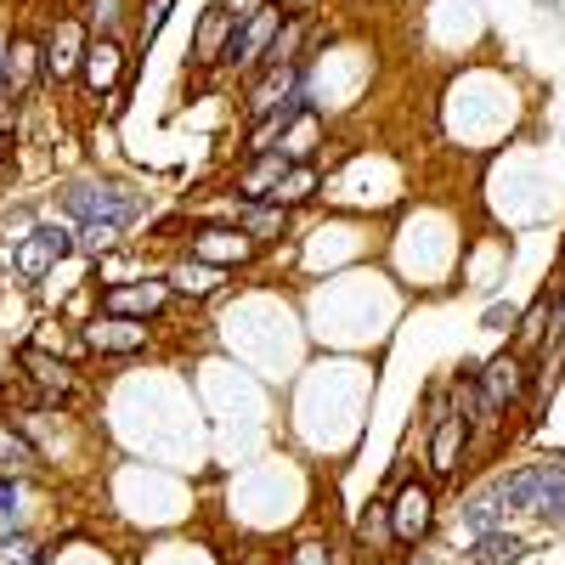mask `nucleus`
Masks as SVG:
<instances>
[{"instance_id": "obj_1", "label": "nucleus", "mask_w": 565, "mask_h": 565, "mask_svg": "<svg viewBox=\"0 0 565 565\" xmlns=\"http://www.w3.org/2000/svg\"><path fill=\"white\" fill-rule=\"evenodd\" d=\"M63 210L85 226V221H114V226H136L141 199L119 181H68L63 186Z\"/></svg>"}, {"instance_id": "obj_2", "label": "nucleus", "mask_w": 565, "mask_h": 565, "mask_svg": "<svg viewBox=\"0 0 565 565\" xmlns=\"http://www.w3.org/2000/svg\"><path fill=\"white\" fill-rule=\"evenodd\" d=\"M277 29H282V7L277 0H260L255 12H244L238 18V34H232V45H226V68H238V74H255L260 63H266V52H271V40H277Z\"/></svg>"}, {"instance_id": "obj_3", "label": "nucleus", "mask_w": 565, "mask_h": 565, "mask_svg": "<svg viewBox=\"0 0 565 565\" xmlns=\"http://www.w3.org/2000/svg\"><path fill=\"white\" fill-rule=\"evenodd\" d=\"M476 385H481L487 407H492L498 418H509V407H521V402H526V391H532V356L503 351V356L481 362V367H476Z\"/></svg>"}, {"instance_id": "obj_4", "label": "nucleus", "mask_w": 565, "mask_h": 565, "mask_svg": "<svg viewBox=\"0 0 565 565\" xmlns=\"http://www.w3.org/2000/svg\"><path fill=\"white\" fill-rule=\"evenodd\" d=\"M18 367H23V380L40 391V407H68L79 396V373L68 356H52V351H34L23 345L18 351Z\"/></svg>"}, {"instance_id": "obj_5", "label": "nucleus", "mask_w": 565, "mask_h": 565, "mask_svg": "<svg viewBox=\"0 0 565 565\" xmlns=\"http://www.w3.org/2000/svg\"><path fill=\"white\" fill-rule=\"evenodd\" d=\"M79 249V232H68V226H52V221H40L34 232H29V238L18 244V271L23 277H45V271H52L57 260H68Z\"/></svg>"}, {"instance_id": "obj_6", "label": "nucleus", "mask_w": 565, "mask_h": 565, "mask_svg": "<svg viewBox=\"0 0 565 565\" xmlns=\"http://www.w3.org/2000/svg\"><path fill=\"white\" fill-rule=\"evenodd\" d=\"M430 526H436V492L424 487V481H407V487L391 498V537L413 548V543L430 537Z\"/></svg>"}, {"instance_id": "obj_7", "label": "nucleus", "mask_w": 565, "mask_h": 565, "mask_svg": "<svg viewBox=\"0 0 565 565\" xmlns=\"http://www.w3.org/2000/svg\"><path fill=\"white\" fill-rule=\"evenodd\" d=\"M153 345V328L148 322H136V317H97L85 328V351H97V356H136V351H148Z\"/></svg>"}, {"instance_id": "obj_8", "label": "nucleus", "mask_w": 565, "mask_h": 565, "mask_svg": "<svg viewBox=\"0 0 565 565\" xmlns=\"http://www.w3.org/2000/svg\"><path fill=\"white\" fill-rule=\"evenodd\" d=\"M300 85H306V68H300V63H266V68L255 74V85H249V103H244V114L260 125L266 114H277L282 103H289Z\"/></svg>"}, {"instance_id": "obj_9", "label": "nucleus", "mask_w": 565, "mask_h": 565, "mask_svg": "<svg viewBox=\"0 0 565 565\" xmlns=\"http://www.w3.org/2000/svg\"><path fill=\"white\" fill-rule=\"evenodd\" d=\"M85 52H90V40H85V23L79 18H63L57 29H52V40L40 45V57H45V79H74L79 68H85Z\"/></svg>"}, {"instance_id": "obj_10", "label": "nucleus", "mask_w": 565, "mask_h": 565, "mask_svg": "<svg viewBox=\"0 0 565 565\" xmlns=\"http://www.w3.org/2000/svg\"><path fill=\"white\" fill-rule=\"evenodd\" d=\"M164 306H170V282H114V289H103V311L108 317L153 322Z\"/></svg>"}, {"instance_id": "obj_11", "label": "nucleus", "mask_w": 565, "mask_h": 565, "mask_svg": "<svg viewBox=\"0 0 565 565\" xmlns=\"http://www.w3.org/2000/svg\"><path fill=\"white\" fill-rule=\"evenodd\" d=\"M238 18H244V12H232V7H210V12L199 18V29H193V63H199V68H210V63L226 57L232 34H238Z\"/></svg>"}, {"instance_id": "obj_12", "label": "nucleus", "mask_w": 565, "mask_h": 565, "mask_svg": "<svg viewBox=\"0 0 565 565\" xmlns=\"http://www.w3.org/2000/svg\"><path fill=\"white\" fill-rule=\"evenodd\" d=\"M463 447H469V424H463L458 413H447L441 424H430V476H436V481H452V476H458Z\"/></svg>"}, {"instance_id": "obj_13", "label": "nucleus", "mask_w": 565, "mask_h": 565, "mask_svg": "<svg viewBox=\"0 0 565 565\" xmlns=\"http://www.w3.org/2000/svg\"><path fill=\"white\" fill-rule=\"evenodd\" d=\"M193 255L210 260V266L249 260V255H255V238H249L244 226H204V232H193Z\"/></svg>"}, {"instance_id": "obj_14", "label": "nucleus", "mask_w": 565, "mask_h": 565, "mask_svg": "<svg viewBox=\"0 0 565 565\" xmlns=\"http://www.w3.org/2000/svg\"><path fill=\"white\" fill-rule=\"evenodd\" d=\"M119 68H125V45H119V40H90L85 68H79L85 85H90V90H103V85H108V97H114V90H125Z\"/></svg>"}, {"instance_id": "obj_15", "label": "nucleus", "mask_w": 565, "mask_h": 565, "mask_svg": "<svg viewBox=\"0 0 565 565\" xmlns=\"http://www.w3.org/2000/svg\"><path fill=\"white\" fill-rule=\"evenodd\" d=\"M289 175V159L282 153H260V159H249V170L238 175V193H244V204H271V193H277V181Z\"/></svg>"}, {"instance_id": "obj_16", "label": "nucleus", "mask_w": 565, "mask_h": 565, "mask_svg": "<svg viewBox=\"0 0 565 565\" xmlns=\"http://www.w3.org/2000/svg\"><path fill=\"white\" fill-rule=\"evenodd\" d=\"M0 476H40V447L18 430V424L0 418Z\"/></svg>"}, {"instance_id": "obj_17", "label": "nucleus", "mask_w": 565, "mask_h": 565, "mask_svg": "<svg viewBox=\"0 0 565 565\" xmlns=\"http://www.w3.org/2000/svg\"><path fill=\"white\" fill-rule=\"evenodd\" d=\"M548 311H554V289H548V295H537L521 317H514V345H509V351L537 356V351H543V340H548Z\"/></svg>"}, {"instance_id": "obj_18", "label": "nucleus", "mask_w": 565, "mask_h": 565, "mask_svg": "<svg viewBox=\"0 0 565 565\" xmlns=\"http://www.w3.org/2000/svg\"><path fill=\"white\" fill-rule=\"evenodd\" d=\"M221 277H226V266H210V260H181V266H170V295H215L221 289Z\"/></svg>"}, {"instance_id": "obj_19", "label": "nucleus", "mask_w": 565, "mask_h": 565, "mask_svg": "<svg viewBox=\"0 0 565 565\" xmlns=\"http://www.w3.org/2000/svg\"><path fill=\"white\" fill-rule=\"evenodd\" d=\"M238 226L249 232L255 244H271V238H282V226H289V210H277V204H238Z\"/></svg>"}, {"instance_id": "obj_20", "label": "nucleus", "mask_w": 565, "mask_h": 565, "mask_svg": "<svg viewBox=\"0 0 565 565\" xmlns=\"http://www.w3.org/2000/svg\"><path fill=\"white\" fill-rule=\"evenodd\" d=\"M526 554V543L521 537H514V532H481L476 537V548H469V559H476V565H514V559H521Z\"/></svg>"}, {"instance_id": "obj_21", "label": "nucleus", "mask_w": 565, "mask_h": 565, "mask_svg": "<svg viewBox=\"0 0 565 565\" xmlns=\"http://www.w3.org/2000/svg\"><path fill=\"white\" fill-rule=\"evenodd\" d=\"M306 34H311V18H306V12H300V18H289V23L277 29V40H271L266 63H300V68H306V52H300Z\"/></svg>"}, {"instance_id": "obj_22", "label": "nucleus", "mask_w": 565, "mask_h": 565, "mask_svg": "<svg viewBox=\"0 0 565 565\" xmlns=\"http://www.w3.org/2000/svg\"><path fill=\"white\" fill-rule=\"evenodd\" d=\"M311 193H317V170H311V164H289V175L277 181L271 204H277V210H295V204H306Z\"/></svg>"}, {"instance_id": "obj_23", "label": "nucleus", "mask_w": 565, "mask_h": 565, "mask_svg": "<svg viewBox=\"0 0 565 565\" xmlns=\"http://www.w3.org/2000/svg\"><path fill=\"white\" fill-rule=\"evenodd\" d=\"M356 543H362V548L396 543V537H391V503H367V509H362V521H356Z\"/></svg>"}, {"instance_id": "obj_24", "label": "nucleus", "mask_w": 565, "mask_h": 565, "mask_svg": "<svg viewBox=\"0 0 565 565\" xmlns=\"http://www.w3.org/2000/svg\"><path fill=\"white\" fill-rule=\"evenodd\" d=\"M498 514H503V498H498V487H492V492H481V498L463 503V526L476 532V537H481V532H498Z\"/></svg>"}, {"instance_id": "obj_25", "label": "nucleus", "mask_w": 565, "mask_h": 565, "mask_svg": "<svg viewBox=\"0 0 565 565\" xmlns=\"http://www.w3.org/2000/svg\"><path fill=\"white\" fill-rule=\"evenodd\" d=\"M119 18H125V0H90L85 7V29L97 40H119Z\"/></svg>"}, {"instance_id": "obj_26", "label": "nucleus", "mask_w": 565, "mask_h": 565, "mask_svg": "<svg viewBox=\"0 0 565 565\" xmlns=\"http://www.w3.org/2000/svg\"><path fill=\"white\" fill-rule=\"evenodd\" d=\"M34 351H52V356H79L85 351V334H63V328L52 322V328H40V334H34Z\"/></svg>"}, {"instance_id": "obj_27", "label": "nucleus", "mask_w": 565, "mask_h": 565, "mask_svg": "<svg viewBox=\"0 0 565 565\" xmlns=\"http://www.w3.org/2000/svg\"><path fill=\"white\" fill-rule=\"evenodd\" d=\"M119 238H125V226H114V221H85V226H79V249H90V255L114 249Z\"/></svg>"}, {"instance_id": "obj_28", "label": "nucleus", "mask_w": 565, "mask_h": 565, "mask_svg": "<svg viewBox=\"0 0 565 565\" xmlns=\"http://www.w3.org/2000/svg\"><path fill=\"white\" fill-rule=\"evenodd\" d=\"M170 7H175V0H141V18H136V40H141V45H153V40H159Z\"/></svg>"}, {"instance_id": "obj_29", "label": "nucleus", "mask_w": 565, "mask_h": 565, "mask_svg": "<svg viewBox=\"0 0 565 565\" xmlns=\"http://www.w3.org/2000/svg\"><path fill=\"white\" fill-rule=\"evenodd\" d=\"M0 565H45V554L18 532V537H7V543H0Z\"/></svg>"}, {"instance_id": "obj_30", "label": "nucleus", "mask_w": 565, "mask_h": 565, "mask_svg": "<svg viewBox=\"0 0 565 565\" xmlns=\"http://www.w3.org/2000/svg\"><path fill=\"white\" fill-rule=\"evenodd\" d=\"M514 317H521L514 306H492V311H487V328H498V334H503V328H514Z\"/></svg>"}, {"instance_id": "obj_31", "label": "nucleus", "mask_w": 565, "mask_h": 565, "mask_svg": "<svg viewBox=\"0 0 565 565\" xmlns=\"http://www.w3.org/2000/svg\"><path fill=\"white\" fill-rule=\"evenodd\" d=\"M7 57H12V40H0V97H12L7 90Z\"/></svg>"}, {"instance_id": "obj_32", "label": "nucleus", "mask_w": 565, "mask_h": 565, "mask_svg": "<svg viewBox=\"0 0 565 565\" xmlns=\"http://www.w3.org/2000/svg\"><path fill=\"white\" fill-rule=\"evenodd\" d=\"M7 537H18V514L0 509V543H7Z\"/></svg>"}, {"instance_id": "obj_33", "label": "nucleus", "mask_w": 565, "mask_h": 565, "mask_svg": "<svg viewBox=\"0 0 565 565\" xmlns=\"http://www.w3.org/2000/svg\"><path fill=\"white\" fill-rule=\"evenodd\" d=\"M0 509H18V487L12 481H0Z\"/></svg>"}, {"instance_id": "obj_34", "label": "nucleus", "mask_w": 565, "mask_h": 565, "mask_svg": "<svg viewBox=\"0 0 565 565\" xmlns=\"http://www.w3.org/2000/svg\"><path fill=\"white\" fill-rule=\"evenodd\" d=\"M554 521H559V526H565V503H559V509H554Z\"/></svg>"}, {"instance_id": "obj_35", "label": "nucleus", "mask_w": 565, "mask_h": 565, "mask_svg": "<svg viewBox=\"0 0 565 565\" xmlns=\"http://www.w3.org/2000/svg\"><path fill=\"white\" fill-rule=\"evenodd\" d=\"M244 565H260V559H244Z\"/></svg>"}]
</instances>
